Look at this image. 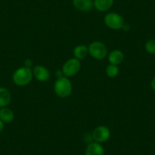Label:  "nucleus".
I'll list each match as a JSON object with an SVG mask.
<instances>
[{
  "label": "nucleus",
  "mask_w": 155,
  "mask_h": 155,
  "mask_svg": "<svg viewBox=\"0 0 155 155\" xmlns=\"http://www.w3.org/2000/svg\"><path fill=\"white\" fill-rule=\"evenodd\" d=\"M15 115L12 110L3 107L0 110V120L5 123H10L14 120Z\"/></svg>",
  "instance_id": "13"
},
{
  "label": "nucleus",
  "mask_w": 155,
  "mask_h": 155,
  "mask_svg": "<svg viewBox=\"0 0 155 155\" xmlns=\"http://www.w3.org/2000/svg\"><path fill=\"white\" fill-rule=\"evenodd\" d=\"M150 86H151V88L155 91V77L152 79L151 82H150Z\"/></svg>",
  "instance_id": "19"
},
{
  "label": "nucleus",
  "mask_w": 155,
  "mask_h": 155,
  "mask_svg": "<svg viewBox=\"0 0 155 155\" xmlns=\"http://www.w3.org/2000/svg\"><path fill=\"white\" fill-rule=\"evenodd\" d=\"M145 50L148 53L155 55V40H149L146 42L144 46Z\"/></svg>",
  "instance_id": "16"
},
{
  "label": "nucleus",
  "mask_w": 155,
  "mask_h": 155,
  "mask_svg": "<svg viewBox=\"0 0 155 155\" xmlns=\"http://www.w3.org/2000/svg\"><path fill=\"white\" fill-rule=\"evenodd\" d=\"M33 75L36 78V79L41 82H45L50 79V73L46 67L42 65H36L32 70Z\"/></svg>",
  "instance_id": "7"
},
{
  "label": "nucleus",
  "mask_w": 155,
  "mask_h": 155,
  "mask_svg": "<svg viewBox=\"0 0 155 155\" xmlns=\"http://www.w3.org/2000/svg\"><path fill=\"white\" fill-rule=\"evenodd\" d=\"M56 76L57 78L63 77L64 74H63V73H62V71H61V70H57V71H56Z\"/></svg>",
  "instance_id": "18"
},
{
  "label": "nucleus",
  "mask_w": 155,
  "mask_h": 155,
  "mask_svg": "<svg viewBox=\"0 0 155 155\" xmlns=\"http://www.w3.org/2000/svg\"><path fill=\"white\" fill-rule=\"evenodd\" d=\"M73 5L78 11L87 12L93 8L94 2L92 0H73Z\"/></svg>",
  "instance_id": "8"
},
{
  "label": "nucleus",
  "mask_w": 155,
  "mask_h": 155,
  "mask_svg": "<svg viewBox=\"0 0 155 155\" xmlns=\"http://www.w3.org/2000/svg\"><path fill=\"white\" fill-rule=\"evenodd\" d=\"M74 58L78 59H83L87 56L88 54V47L85 45H79L77 46L74 49Z\"/></svg>",
  "instance_id": "14"
},
{
  "label": "nucleus",
  "mask_w": 155,
  "mask_h": 155,
  "mask_svg": "<svg viewBox=\"0 0 155 155\" xmlns=\"http://www.w3.org/2000/svg\"><path fill=\"white\" fill-rule=\"evenodd\" d=\"M54 91L59 97H69L72 91V85L70 80L65 76L57 78L54 84Z\"/></svg>",
  "instance_id": "2"
},
{
  "label": "nucleus",
  "mask_w": 155,
  "mask_h": 155,
  "mask_svg": "<svg viewBox=\"0 0 155 155\" xmlns=\"http://www.w3.org/2000/svg\"><path fill=\"white\" fill-rule=\"evenodd\" d=\"M11 93L5 87H0V107H5L11 102Z\"/></svg>",
  "instance_id": "12"
},
{
  "label": "nucleus",
  "mask_w": 155,
  "mask_h": 155,
  "mask_svg": "<svg viewBox=\"0 0 155 155\" xmlns=\"http://www.w3.org/2000/svg\"><path fill=\"white\" fill-rule=\"evenodd\" d=\"M119 72H120V69L116 65L110 64L109 65H107V68H106V74L109 78H116L119 74Z\"/></svg>",
  "instance_id": "15"
},
{
  "label": "nucleus",
  "mask_w": 155,
  "mask_h": 155,
  "mask_svg": "<svg viewBox=\"0 0 155 155\" xmlns=\"http://www.w3.org/2000/svg\"><path fill=\"white\" fill-rule=\"evenodd\" d=\"M104 23L110 29L120 30L123 28L124 19L118 13L110 12L104 17Z\"/></svg>",
  "instance_id": "3"
},
{
  "label": "nucleus",
  "mask_w": 155,
  "mask_h": 155,
  "mask_svg": "<svg viewBox=\"0 0 155 155\" xmlns=\"http://www.w3.org/2000/svg\"><path fill=\"white\" fill-rule=\"evenodd\" d=\"M108 59L110 64L118 65L124 60V55L120 50H113L108 55Z\"/></svg>",
  "instance_id": "10"
},
{
  "label": "nucleus",
  "mask_w": 155,
  "mask_h": 155,
  "mask_svg": "<svg viewBox=\"0 0 155 155\" xmlns=\"http://www.w3.org/2000/svg\"><path fill=\"white\" fill-rule=\"evenodd\" d=\"M85 155H104V147L96 141L90 143L86 147Z\"/></svg>",
  "instance_id": "9"
},
{
  "label": "nucleus",
  "mask_w": 155,
  "mask_h": 155,
  "mask_svg": "<svg viewBox=\"0 0 155 155\" xmlns=\"http://www.w3.org/2000/svg\"><path fill=\"white\" fill-rule=\"evenodd\" d=\"M110 137V130L104 126H99L94 129L92 138L97 143H104L109 140Z\"/></svg>",
  "instance_id": "6"
},
{
  "label": "nucleus",
  "mask_w": 155,
  "mask_h": 155,
  "mask_svg": "<svg viewBox=\"0 0 155 155\" xmlns=\"http://www.w3.org/2000/svg\"><path fill=\"white\" fill-rule=\"evenodd\" d=\"M114 0H94V6L97 11L106 12L113 5Z\"/></svg>",
  "instance_id": "11"
},
{
  "label": "nucleus",
  "mask_w": 155,
  "mask_h": 155,
  "mask_svg": "<svg viewBox=\"0 0 155 155\" xmlns=\"http://www.w3.org/2000/svg\"><path fill=\"white\" fill-rule=\"evenodd\" d=\"M81 68V62L76 58L68 59L62 66V73L65 77L74 76L79 71Z\"/></svg>",
  "instance_id": "5"
},
{
  "label": "nucleus",
  "mask_w": 155,
  "mask_h": 155,
  "mask_svg": "<svg viewBox=\"0 0 155 155\" xmlns=\"http://www.w3.org/2000/svg\"><path fill=\"white\" fill-rule=\"evenodd\" d=\"M88 53L94 59L101 60L107 56V48L103 43L100 41L92 42L88 46Z\"/></svg>",
  "instance_id": "4"
},
{
  "label": "nucleus",
  "mask_w": 155,
  "mask_h": 155,
  "mask_svg": "<svg viewBox=\"0 0 155 155\" xmlns=\"http://www.w3.org/2000/svg\"><path fill=\"white\" fill-rule=\"evenodd\" d=\"M33 71L31 68L21 67L15 70L13 74L12 79L15 84L18 86L28 85L33 78Z\"/></svg>",
  "instance_id": "1"
},
{
  "label": "nucleus",
  "mask_w": 155,
  "mask_h": 155,
  "mask_svg": "<svg viewBox=\"0 0 155 155\" xmlns=\"http://www.w3.org/2000/svg\"><path fill=\"white\" fill-rule=\"evenodd\" d=\"M4 129V123L0 120V133L3 131Z\"/></svg>",
  "instance_id": "20"
},
{
  "label": "nucleus",
  "mask_w": 155,
  "mask_h": 155,
  "mask_svg": "<svg viewBox=\"0 0 155 155\" xmlns=\"http://www.w3.org/2000/svg\"><path fill=\"white\" fill-rule=\"evenodd\" d=\"M24 63H25V67L31 68V67L33 65V61L30 59H25V61L24 62Z\"/></svg>",
  "instance_id": "17"
}]
</instances>
